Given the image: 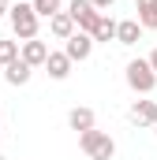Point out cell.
I'll list each match as a JSON object with an SVG mask.
<instances>
[{"label":"cell","mask_w":157,"mask_h":160,"mask_svg":"<svg viewBox=\"0 0 157 160\" xmlns=\"http://www.w3.org/2000/svg\"><path fill=\"white\" fill-rule=\"evenodd\" d=\"M123 78H127V86H131L138 97H150L157 89V71L150 67V60H131L127 71H123Z\"/></svg>","instance_id":"cell-1"},{"label":"cell","mask_w":157,"mask_h":160,"mask_svg":"<svg viewBox=\"0 0 157 160\" xmlns=\"http://www.w3.org/2000/svg\"><path fill=\"white\" fill-rule=\"evenodd\" d=\"M78 149L86 153L90 160H112L116 157V142L105 134V130H86V134H78Z\"/></svg>","instance_id":"cell-2"},{"label":"cell","mask_w":157,"mask_h":160,"mask_svg":"<svg viewBox=\"0 0 157 160\" xmlns=\"http://www.w3.org/2000/svg\"><path fill=\"white\" fill-rule=\"evenodd\" d=\"M8 19H11V30H15V38L23 41H34L38 38V11H34V4H15L11 11H8Z\"/></svg>","instance_id":"cell-3"},{"label":"cell","mask_w":157,"mask_h":160,"mask_svg":"<svg viewBox=\"0 0 157 160\" xmlns=\"http://www.w3.org/2000/svg\"><path fill=\"white\" fill-rule=\"evenodd\" d=\"M68 15L75 19V26L82 30V34H90V38H94V26L101 22V15H105V11H97L90 0H71V4H68Z\"/></svg>","instance_id":"cell-4"},{"label":"cell","mask_w":157,"mask_h":160,"mask_svg":"<svg viewBox=\"0 0 157 160\" xmlns=\"http://www.w3.org/2000/svg\"><path fill=\"white\" fill-rule=\"evenodd\" d=\"M94 45H97V41L90 38V34H82V30H75L71 38L64 41V52H68V60H71V63H82V60H90Z\"/></svg>","instance_id":"cell-5"},{"label":"cell","mask_w":157,"mask_h":160,"mask_svg":"<svg viewBox=\"0 0 157 160\" xmlns=\"http://www.w3.org/2000/svg\"><path fill=\"white\" fill-rule=\"evenodd\" d=\"M127 119L135 123V127H154V123H157V101H146V97L135 101L131 112H127Z\"/></svg>","instance_id":"cell-6"},{"label":"cell","mask_w":157,"mask_h":160,"mask_svg":"<svg viewBox=\"0 0 157 160\" xmlns=\"http://www.w3.org/2000/svg\"><path fill=\"white\" fill-rule=\"evenodd\" d=\"M19 56H23L30 67H45V60H49V45L38 41V38H34V41H23V52H19Z\"/></svg>","instance_id":"cell-7"},{"label":"cell","mask_w":157,"mask_h":160,"mask_svg":"<svg viewBox=\"0 0 157 160\" xmlns=\"http://www.w3.org/2000/svg\"><path fill=\"white\" fill-rule=\"evenodd\" d=\"M45 71H49V78L64 82L71 75V60H68V52H49V60H45Z\"/></svg>","instance_id":"cell-8"},{"label":"cell","mask_w":157,"mask_h":160,"mask_svg":"<svg viewBox=\"0 0 157 160\" xmlns=\"http://www.w3.org/2000/svg\"><path fill=\"white\" fill-rule=\"evenodd\" d=\"M30 75H34V67H30L23 56H19L11 67H4V82H8V86H26V82H30Z\"/></svg>","instance_id":"cell-9"},{"label":"cell","mask_w":157,"mask_h":160,"mask_svg":"<svg viewBox=\"0 0 157 160\" xmlns=\"http://www.w3.org/2000/svg\"><path fill=\"white\" fill-rule=\"evenodd\" d=\"M142 30H146V26H142L138 19H123L116 26V41L120 45H138V41H142Z\"/></svg>","instance_id":"cell-10"},{"label":"cell","mask_w":157,"mask_h":160,"mask_svg":"<svg viewBox=\"0 0 157 160\" xmlns=\"http://www.w3.org/2000/svg\"><path fill=\"white\" fill-rule=\"evenodd\" d=\"M94 123H97L94 108H71V112H68V127H71V130H78V134L94 130Z\"/></svg>","instance_id":"cell-11"},{"label":"cell","mask_w":157,"mask_h":160,"mask_svg":"<svg viewBox=\"0 0 157 160\" xmlns=\"http://www.w3.org/2000/svg\"><path fill=\"white\" fill-rule=\"evenodd\" d=\"M75 30H78V26H75V19H71L68 11H60V15H52V19H49V34H52V38H60V41H68Z\"/></svg>","instance_id":"cell-12"},{"label":"cell","mask_w":157,"mask_h":160,"mask_svg":"<svg viewBox=\"0 0 157 160\" xmlns=\"http://www.w3.org/2000/svg\"><path fill=\"white\" fill-rule=\"evenodd\" d=\"M116 19H109V15H101V22L94 26V41H116Z\"/></svg>","instance_id":"cell-13"},{"label":"cell","mask_w":157,"mask_h":160,"mask_svg":"<svg viewBox=\"0 0 157 160\" xmlns=\"http://www.w3.org/2000/svg\"><path fill=\"white\" fill-rule=\"evenodd\" d=\"M19 45H23V41H0V67H11V63L19 60V52H23Z\"/></svg>","instance_id":"cell-14"},{"label":"cell","mask_w":157,"mask_h":160,"mask_svg":"<svg viewBox=\"0 0 157 160\" xmlns=\"http://www.w3.org/2000/svg\"><path fill=\"white\" fill-rule=\"evenodd\" d=\"M34 4V11H38L41 19H52V15H60V0H30Z\"/></svg>","instance_id":"cell-15"},{"label":"cell","mask_w":157,"mask_h":160,"mask_svg":"<svg viewBox=\"0 0 157 160\" xmlns=\"http://www.w3.org/2000/svg\"><path fill=\"white\" fill-rule=\"evenodd\" d=\"M138 22H142L146 30H157V8H154V11H146V15H138Z\"/></svg>","instance_id":"cell-16"},{"label":"cell","mask_w":157,"mask_h":160,"mask_svg":"<svg viewBox=\"0 0 157 160\" xmlns=\"http://www.w3.org/2000/svg\"><path fill=\"white\" fill-rule=\"evenodd\" d=\"M135 8H138V15H146V11L157 8V0H135Z\"/></svg>","instance_id":"cell-17"},{"label":"cell","mask_w":157,"mask_h":160,"mask_svg":"<svg viewBox=\"0 0 157 160\" xmlns=\"http://www.w3.org/2000/svg\"><path fill=\"white\" fill-rule=\"evenodd\" d=\"M90 4H94L97 11H109V8H112V0H90Z\"/></svg>","instance_id":"cell-18"},{"label":"cell","mask_w":157,"mask_h":160,"mask_svg":"<svg viewBox=\"0 0 157 160\" xmlns=\"http://www.w3.org/2000/svg\"><path fill=\"white\" fill-rule=\"evenodd\" d=\"M150 67H154V71H157V48H154V52H150Z\"/></svg>","instance_id":"cell-19"},{"label":"cell","mask_w":157,"mask_h":160,"mask_svg":"<svg viewBox=\"0 0 157 160\" xmlns=\"http://www.w3.org/2000/svg\"><path fill=\"white\" fill-rule=\"evenodd\" d=\"M8 11H11V8H8V4H4V0H0V19H4V15H8Z\"/></svg>","instance_id":"cell-20"},{"label":"cell","mask_w":157,"mask_h":160,"mask_svg":"<svg viewBox=\"0 0 157 160\" xmlns=\"http://www.w3.org/2000/svg\"><path fill=\"white\" fill-rule=\"evenodd\" d=\"M154 134H157V123H154Z\"/></svg>","instance_id":"cell-21"},{"label":"cell","mask_w":157,"mask_h":160,"mask_svg":"<svg viewBox=\"0 0 157 160\" xmlns=\"http://www.w3.org/2000/svg\"><path fill=\"white\" fill-rule=\"evenodd\" d=\"M0 142H4V134H0Z\"/></svg>","instance_id":"cell-22"}]
</instances>
